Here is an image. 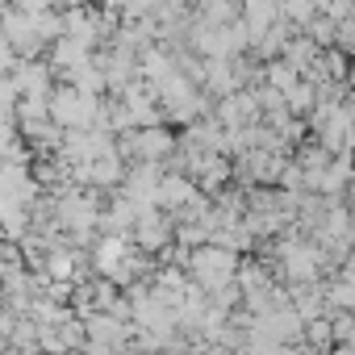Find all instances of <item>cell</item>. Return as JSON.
<instances>
[{
	"instance_id": "d4e9b609",
	"label": "cell",
	"mask_w": 355,
	"mask_h": 355,
	"mask_svg": "<svg viewBox=\"0 0 355 355\" xmlns=\"http://www.w3.org/2000/svg\"><path fill=\"white\" fill-rule=\"evenodd\" d=\"M51 5H67L71 9V5H80V0H51Z\"/></svg>"
},
{
	"instance_id": "2e32d148",
	"label": "cell",
	"mask_w": 355,
	"mask_h": 355,
	"mask_svg": "<svg viewBox=\"0 0 355 355\" xmlns=\"http://www.w3.org/2000/svg\"><path fill=\"white\" fill-rule=\"evenodd\" d=\"M34 17V34L38 38H59L63 34V17H55L51 9H38V13H30Z\"/></svg>"
},
{
	"instance_id": "9c48e42d",
	"label": "cell",
	"mask_w": 355,
	"mask_h": 355,
	"mask_svg": "<svg viewBox=\"0 0 355 355\" xmlns=\"http://www.w3.org/2000/svg\"><path fill=\"white\" fill-rule=\"evenodd\" d=\"M218 117H222V125H230V130H234V125H247V117H259V101H255V96H230V92H226Z\"/></svg>"
},
{
	"instance_id": "6da1fadb",
	"label": "cell",
	"mask_w": 355,
	"mask_h": 355,
	"mask_svg": "<svg viewBox=\"0 0 355 355\" xmlns=\"http://www.w3.org/2000/svg\"><path fill=\"white\" fill-rule=\"evenodd\" d=\"M46 117L67 125V130H88L101 109H96V96L92 92H80V88H55L46 92Z\"/></svg>"
},
{
	"instance_id": "8992f818",
	"label": "cell",
	"mask_w": 355,
	"mask_h": 355,
	"mask_svg": "<svg viewBox=\"0 0 355 355\" xmlns=\"http://www.w3.org/2000/svg\"><path fill=\"white\" fill-rule=\"evenodd\" d=\"M13 88H17V96H46V88H51V71L42 67V63H13Z\"/></svg>"
},
{
	"instance_id": "e0dca14e",
	"label": "cell",
	"mask_w": 355,
	"mask_h": 355,
	"mask_svg": "<svg viewBox=\"0 0 355 355\" xmlns=\"http://www.w3.org/2000/svg\"><path fill=\"white\" fill-rule=\"evenodd\" d=\"M76 272V255H67V251H51V259H46V276L51 280H67Z\"/></svg>"
},
{
	"instance_id": "ba28073f",
	"label": "cell",
	"mask_w": 355,
	"mask_h": 355,
	"mask_svg": "<svg viewBox=\"0 0 355 355\" xmlns=\"http://www.w3.org/2000/svg\"><path fill=\"white\" fill-rule=\"evenodd\" d=\"M189 201H193L189 175H159V197H155V205H163V209H184Z\"/></svg>"
},
{
	"instance_id": "7402d4cb",
	"label": "cell",
	"mask_w": 355,
	"mask_h": 355,
	"mask_svg": "<svg viewBox=\"0 0 355 355\" xmlns=\"http://www.w3.org/2000/svg\"><path fill=\"white\" fill-rule=\"evenodd\" d=\"M305 326H309V343H318V347L330 343V322H322V318H305Z\"/></svg>"
},
{
	"instance_id": "44dd1931",
	"label": "cell",
	"mask_w": 355,
	"mask_h": 355,
	"mask_svg": "<svg viewBox=\"0 0 355 355\" xmlns=\"http://www.w3.org/2000/svg\"><path fill=\"white\" fill-rule=\"evenodd\" d=\"M322 293H326V288H322ZM326 297H330V301H334L338 309H347V305L355 301V293H351V284H347V280H338V284H330V293H326Z\"/></svg>"
},
{
	"instance_id": "7a4b0ae2",
	"label": "cell",
	"mask_w": 355,
	"mask_h": 355,
	"mask_svg": "<svg viewBox=\"0 0 355 355\" xmlns=\"http://www.w3.org/2000/svg\"><path fill=\"white\" fill-rule=\"evenodd\" d=\"M189 272H193V280L201 284V288H222V284H230V276L239 272V259L226 251V247H201L193 259H189Z\"/></svg>"
},
{
	"instance_id": "603a6c76",
	"label": "cell",
	"mask_w": 355,
	"mask_h": 355,
	"mask_svg": "<svg viewBox=\"0 0 355 355\" xmlns=\"http://www.w3.org/2000/svg\"><path fill=\"white\" fill-rule=\"evenodd\" d=\"M13 101H17V88H13L9 80H0V117L13 109Z\"/></svg>"
},
{
	"instance_id": "5b68a950",
	"label": "cell",
	"mask_w": 355,
	"mask_h": 355,
	"mask_svg": "<svg viewBox=\"0 0 355 355\" xmlns=\"http://www.w3.org/2000/svg\"><path fill=\"white\" fill-rule=\"evenodd\" d=\"M125 150H134L138 159H163L167 150H171V138L163 134V130H155V125H138V134H130L125 138Z\"/></svg>"
},
{
	"instance_id": "4fadbf2b",
	"label": "cell",
	"mask_w": 355,
	"mask_h": 355,
	"mask_svg": "<svg viewBox=\"0 0 355 355\" xmlns=\"http://www.w3.org/2000/svg\"><path fill=\"white\" fill-rule=\"evenodd\" d=\"M125 255H130V251H125V239H121V234H109V239L96 247V268L109 276V272H113V268H117Z\"/></svg>"
},
{
	"instance_id": "9a60e30c",
	"label": "cell",
	"mask_w": 355,
	"mask_h": 355,
	"mask_svg": "<svg viewBox=\"0 0 355 355\" xmlns=\"http://www.w3.org/2000/svg\"><path fill=\"white\" fill-rule=\"evenodd\" d=\"M322 301H326L322 288H305V293H297V305H293V309H297V318L305 322V318H318V313H322Z\"/></svg>"
},
{
	"instance_id": "30bf717a",
	"label": "cell",
	"mask_w": 355,
	"mask_h": 355,
	"mask_svg": "<svg viewBox=\"0 0 355 355\" xmlns=\"http://www.w3.org/2000/svg\"><path fill=\"white\" fill-rule=\"evenodd\" d=\"M276 13H280V9H276V0H247V21H251V26H247V38L259 42L263 30L276 21Z\"/></svg>"
},
{
	"instance_id": "ffe728a7",
	"label": "cell",
	"mask_w": 355,
	"mask_h": 355,
	"mask_svg": "<svg viewBox=\"0 0 355 355\" xmlns=\"http://www.w3.org/2000/svg\"><path fill=\"white\" fill-rule=\"evenodd\" d=\"M142 71H146V76H155V80H159V76H163V71H171V63H167V59H163V51H146V55H142Z\"/></svg>"
},
{
	"instance_id": "5bb4252c",
	"label": "cell",
	"mask_w": 355,
	"mask_h": 355,
	"mask_svg": "<svg viewBox=\"0 0 355 355\" xmlns=\"http://www.w3.org/2000/svg\"><path fill=\"white\" fill-rule=\"evenodd\" d=\"M84 59H88V46L76 42V38H63V42L55 46V67H76V63H84Z\"/></svg>"
},
{
	"instance_id": "d6986e66",
	"label": "cell",
	"mask_w": 355,
	"mask_h": 355,
	"mask_svg": "<svg viewBox=\"0 0 355 355\" xmlns=\"http://www.w3.org/2000/svg\"><path fill=\"white\" fill-rule=\"evenodd\" d=\"M293 80H297V67H288V63H272V67H268V84H272L276 92H284Z\"/></svg>"
},
{
	"instance_id": "277c9868",
	"label": "cell",
	"mask_w": 355,
	"mask_h": 355,
	"mask_svg": "<svg viewBox=\"0 0 355 355\" xmlns=\"http://www.w3.org/2000/svg\"><path fill=\"white\" fill-rule=\"evenodd\" d=\"M280 255H284V272H288V280H313V276H318V268H322V251H318V247L284 243V247H280Z\"/></svg>"
},
{
	"instance_id": "8fae6325",
	"label": "cell",
	"mask_w": 355,
	"mask_h": 355,
	"mask_svg": "<svg viewBox=\"0 0 355 355\" xmlns=\"http://www.w3.org/2000/svg\"><path fill=\"white\" fill-rule=\"evenodd\" d=\"M63 30H67V38H76V42H84V46L96 42V17H92V13H80V5H71Z\"/></svg>"
},
{
	"instance_id": "ac0fdd59",
	"label": "cell",
	"mask_w": 355,
	"mask_h": 355,
	"mask_svg": "<svg viewBox=\"0 0 355 355\" xmlns=\"http://www.w3.org/2000/svg\"><path fill=\"white\" fill-rule=\"evenodd\" d=\"M276 9L284 13V17H293V21H309L313 17V0H276Z\"/></svg>"
},
{
	"instance_id": "52a82bcc",
	"label": "cell",
	"mask_w": 355,
	"mask_h": 355,
	"mask_svg": "<svg viewBox=\"0 0 355 355\" xmlns=\"http://www.w3.org/2000/svg\"><path fill=\"white\" fill-rule=\"evenodd\" d=\"M0 34L9 38V46L13 51H34L42 38L34 34V17L21 9V13H5V26H0Z\"/></svg>"
},
{
	"instance_id": "7c38bea8",
	"label": "cell",
	"mask_w": 355,
	"mask_h": 355,
	"mask_svg": "<svg viewBox=\"0 0 355 355\" xmlns=\"http://www.w3.org/2000/svg\"><path fill=\"white\" fill-rule=\"evenodd\" d=\"M318 59V42L313 38H297V42H284V63L297 67V71H309Z\"/></svg>"
},
{
	"instance_id": "3957f363",
	"label": "cell",
	"mask_w": 355,
	"mask_h": 355,
	"mask_svg": "<svg viewBox=\"0 0 355 355\" xmlns=\"http://www.w3.org/2000/svg\"><path fill=\"white\" fill-rule=\"evenodd\" d=\"M125 197H130L138 209L155 205V197H159V171H155V163H150V159H142V167L125 175Z\"/></svg>"
},
{
	"instance_id": "cb8c5ba5",
	"label": "cell",
	"mask_w": 355,
	"mask_h": 355,
	"mask_svg": "<svg viewBox=\"0 0 355 355\" xmlns=\"http://www.w3.org/2000/svg\"><path fill=\"white\" fill-rule=\"evenodd\" d=\"M13 67V46H9V38L0 34V71H9Z\"/></svg>"
}]
</instances>
